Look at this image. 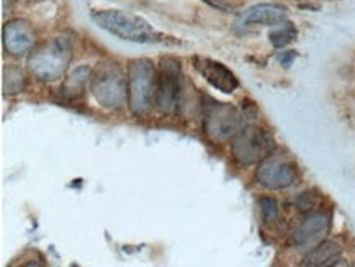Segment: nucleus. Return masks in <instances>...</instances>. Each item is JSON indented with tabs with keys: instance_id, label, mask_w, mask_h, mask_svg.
Returning <instances> with one entry per match:
<instances>
[{
	"instance_id": "nucleus-1",
	"label": "nucleus",
	"mask_w": 355,
	"mask_h": 267,
	"mask_svg": "<svg viewBox=\"0 0 355 267\" xmlns=\"http://www.w3.org/2000/svg\"><path fill=\"white\" fill-rule=\"evenodd\" d=\"M90 17L97 27L125 41L155 45V43H164L167 38L161 32H158L148 20L134 15L131 12L94 10Z\"/></svg>"
},
{
	"instance_id": "nucleus-2",
	"label": "nucleus",
	"mask_w": 355,
	"mask_h": 267,
	"mask_svg": "<svg viewBox=\"0 0 355 267\" xmlns=\"http://www.w3.org/2000/svg\"><path fill=\"white\" fill-rule=\"evenodd\" d=\"M127 81L129 110L136 117H146L153 110L158 89V72L153 61L136 59L129 63Z\"/></svg>"
},
{
	"instance_id": "nucleus-3",
	"label": "nucleus",
	"mask_w": 355,
	"mask_h": 267,
	"mask_svg": "<svg viewBox=\"0 0 355 267\" xmlns=\"http://www.w3.org/2000/svg\"><path fill=\"white\" fill-rule=\"evenodd\" d=\"M72 58V46L67 38L58 36L43 43L32 51L28 58V71L43 83L59 79Z\"/></svg>"
},
{
	"instance_id": "nucleus-4",
	"label": "nucleus",
	"mask_w": 355,
	"mask_h": 267,
	"mask_svg": "<svg viewBox=\"0 0 355 267\" xmlns=\"http://www.w3.org/2000/svg\"><path fill=\"white\" fill-rule=\"evenodd\" d=\"M90 90L98 105L118 110L128 102V81L116 63H102L90 76Z\"/></svg>"
},
{
	"instance_id": "nucleus-5",
	"label": "nucleus",
	"mask_w": 355,
	"mask_h": 267,
	"mask_svg": "<svg viewBox=\"0 0 355 267\" xmlns=\"http://www.w3.org/2000/svg\"><path fill=\"white\" fill-rule=\"evenodd\" d=\"M203 128L206 136L215 143H226L239 135L244 128L242 115L233 105L224 102H211L205 109Z\"/></svg>"
},
{
	"instance_id": "nucleus-6",
	"label": "nucleus",
	"mask_w": 355,
	"mask_h": 267,
	"mask_svg": "<svg viewBox=\"0 0 355 267\" xmlns=\"http://www.w3.org/2000/svg\"><path fill=\"white\" fill-rule=\"evenodd\" d=\"M182 89L180 63L174 58H162L155 89V107L161 114H175L182 100Z\"/></svg>"
},
{
	"instance_id": "nucleus-7",
	"label": "nucleus",
	"mask_w": 355,
	"mask_h": 267,
	"mask_svg": "<svg viewBox=\"0 0 355 267\" xmlns=\"http://www.w3.org/2000/svg\"><path fill=\"white\" fill-rule=\"evenodd\" d=\"M274 149V143L268 133L262 128L248 127L242 128L233 143V154L242 166H250L261 162Z\"/></svg>"
},
{
	"instance_id": "nucleus-8",
	"label": "nucleus",
	"mask_w": 355,
	"mask_h": 267,
	"mask_svg": "<svg viewBox=\"0 0 355 267\" xmlns=\"http://www.w3.org/2000/svg\"><path fill=\"white\" fill-rule=\"evenodd\" d=\"M297 166L283 154L270 153L266 159H262L257 167V172H255L257 182L262 187L270 189V191L287 189L297 182Z\"/></svg>"
},
{
	"instance_id": "nucleus-9",
	"label": "nucleus",
	"mask_w": 355,
	"mask_h": 267,
	"mask_svg": "<svg viewBox=\"0 0 355 267\" xmlns=\"http://www.w3.org/2000/svg\"><path fill=\"white\" fill-rule=\"evenodd\" d=\"M329 226H331V218L329 215L321 212L306 213V217L298 223L295 231L290 238V244L298 249L313 248L323 241L327 235Z\"/></svg>"
},
{
	"instance_id": "nucleus-10",
	"label": "nucleus",
	"mask_w": 355,
	"mask_h": 267,
	"mask_svg": "<svg viewBox=\"0 0 355 267\" xmlns=\"http://www.w3.org/2000/svg\"><path fill=\"white\" fill-rule=\"evenodd\" d=\"M193 67L200 72L203 79L208 81L215 89L222 90L224 94H233L239 87L236 76L223 63L213 61L210 58H203V56H195Z\"/></svg>"
},
{
	"instance_id": "nucleus-11",
	"label": "nucleus",
	"mask_w": 355,
	"mask_h": 267,
	"mask_svg": "<svg viewBox=\"0 0 355 267\" xmlns=\"http://www.w3.org/2000/svg\"><path fill=\"white\" fill-rule=\"evenodd\" d=\"M3 48L14 56H23L34 50L36 33L25 20H14L3 27Z\"/></svg>"
},
{
	"instance_id": "nucleus-12",
	"label": "nucleus",
	"mask_w": 355,
	"mask_h": 267,
	"mask_svg": "<svg viewBox=\"0 0 355 267\" xmlns=\"http://www.w3.org/2000/svg\"><path fill=\"white\" fill-rule=\"evenodd\" d=\"M288 19V10L280 3H259L242 12L237 19L239 27L250 25H266V27H279Z\"/></svg>"
},
{
	"instance_id": "nucleus-13",
	"label": "nucleus",
	"mask_w": 355,
	"mask_h": 267,
	"mask_svg": "<svg viewBox=\"0 0 355 267\" xmlns=\"http://www.w3.org/2000/svg\"><path fill=\"white\" fill-rule=\"evenodd\" d=\"M339 257H341L339 244L332 243V241H321L318 246H314L308 254H306L305 259L301 261V266H310V267L332 266L339 261Z\"/></svg>"
},
{
	"instance_id": "nucleus-14",
	"label": "nucleus",
	"mask_w": 355,
	"mask_h": 267,
	"mask_svg": "<svg viewBox=\"0 0 355 267\" xmlns=\"http://www.w3.org/2000/svg\"><path fill=\"white\" fill-rule=\"evenodd\" d=\"M92 76L90 69L87 66H79L76 67L74 71L69 74L66 79V83L63 85V96H66L67 98H76L80 97L84 94L85 85H87V81Z\"/></svg>"
},
{
	"instance_id": "nucleus-15",
	"label": "nucleus",
	"mask_w": 355,
	"mask_h": 267,
	"mask_svg": "<svg viewBox=\"0 0 355 267\" xmlns=\"http://www.w3.org/2000/svg\"><path fill=\"white\" fill-rule=\"evenodd\" d=\"M25 83H27V77L20 67L10 66L3 71V90H6V94H19L20 90L25 89Z\"/></svg>"
},
{
	"instance_id": "nucleus-16",
	"label": "nucleus",
	"mask_w": 355,
	"mask_h": 267,
	"mask_svg": "<svg viewBox=\"0 0 355 267\" xmlns=\"http://www.w3.org/2000/svg\"><path fill=\"white\" fill-rule=\"evenodd\" d=\"M297 38V28L293 27V23L285 21V23L275 27L274 32L270 33V41L275 48H283L288 43H292Z\"/></svg>"
},
{
	"instance_id": "nucleus-17",
	"label": "nucleus",
	"mask_w": 355,
	"mask_h": 267,
	"mask_svg": "<svg viewBox=\"0 0 355 267\" xmlns=\"http://www.w3.org/2000/svg\"><path fill=\"white\" fill-rule=\"evenodd\" d=\"M261 212L267 223L275 222L277 217H279V204H277V200L274 199L263 197V199H261Z\"/></svg>"
},
{
	"instance_id": "nucleus-18",
	"label": "nucleus",
	"mask_w": 355,
	"mask_h": 267,
	"mask_svg": "<svg viewBox=\"0 0 355 267\" xmlns=\"http://www.w3.org/2000/svg\"><path fill=\"white\" fill-rule=\"evenodd\" d=\"M316 204H318V199L313 192H305L301 193L300 197L297 199V209L303 213H311L314 210Z\"/></svg>"
},
{
	"instance_id": "nucleus-19",
	"label": "nucleus",
	"mask_w": 355,
	"mask_h": 267,
	"mask_svg": "<svg viewBox=\"0 0 355 267\" xmlns=\"http://www.w3.org/2000/svg\"><path fill=\"white\" fill-rule=\"evenodd\" d=\"M295 58H297V53H293V51H288L287 54L280 56V61H281V64H283V66H290V64H292V61Z\"/></svg>"
}]
</instances>
